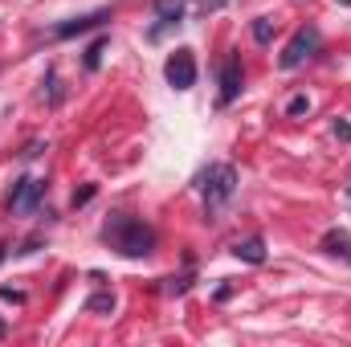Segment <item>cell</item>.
Instances as JSON below:
<instances>
[{
	"instance_id": "1",
	"label": "cell",
	"mask_w": 351,
	"mask_h": 347,
	"mask_svg": "<svg viewBox=\"0 0 351 347\" xmlns=\"http://www.w3.org/2000/svg\"><path fill=\"white\" fill-rule=\"evenodd\" d=\"M102 241L123 258H147L156 250V229L147 221H139V217L110 213V221L102 225Z\"/></svg>"
},
{
	"instance_id": "2",
	"label": "cell",
	"mask_w": 351,
	"mask_h": 347,
	"mask_svg": "<svg viewBox=\"0 0 351 347\" xmlns=\"http://www.w3.org/2000/svg\"><path fill=\"white\" fill-rule=\"evenodd\" d=\"M233 192H237V168L233 164H213L204 172V208L208 213H217L221 204H229Z\"/></svg>"
},
{
	"instance_id": "3",
	"label": "cell",
	"mask_w": 351,
	"mask_h": 347,
	"mask_svg": "<svg viewBox=\"0 0 351 347\" xmlns=\"http://www.w3.org/2000/svg\"><path fill=\"white\" fill-rule=\"evenodd\" d=\"M319 45H323V37H319V29L315 25H302L294 37H290V45L282 49V58H278V66L282 70H298L306 58H315L319 53Z\"/></svg>"
},
{
	"instance_id": "4",
	"label": "cell",
	"mask_w": 351,
	"mask_h": 347,
	"mask_svg": "<svg viewBox=\"0 0 351 347\" xmlns=\"http://www.w3.org/2000/svg\"><path fill=\"white\" fill-rule=\"evenodd\" d=\"M164 78H168V86L172 90H192L196 86V53L188 49V45H180L168 53V62H164Z\"/></svg>"
},
{
	"instance_id": "5",
	"label": "cell",
	"mask_w": 351,
	"mask_h": 347,
	"mask_svg": "<svg viewBox=\"0 0 351 347\" xmlns=\"http://www.w3.org/2000/svg\"><path fill=\"white\" fill-rule=\"evenodd\" d=\"M41 196H45V180H33V176H21L12 184V196H8V208L16 217H33L41 208Z\"/></svg>"
},
{
	"instance_id": "6",
	"label": "cell",
	"mask_w": 351,
	"mask_h": 347,
	"mask_svg": "<svg viewBox=\"0 0 351 347\" xmlns=\"http://www.w3.org/2000/svg\"><path fill=\"white\" fill-rule=\"evenodd\" d=\"M110 21V8H98V12H86V16H74V21H62L58 29H53V37H62V41H70V37H78V33H90V29H102Z\"/></svg>"
},
{
	"instance_id": "7",
	"label": "cell",
	"mask_w": 351,
	"mask_h": 347,
	"mask_svg": "<svg viewBox=\"0 0 351 347\" xmlns=\"http://www.w3.org/2000/svg\"><path fill=\"white\" fill-rule=\"evenodd\" d=\"M241 82H245V70H241V58H229L225 66H221V106H229L237 94H241Z\"/></svg>"
},
{
	"instance_id": "8",
	"label": "cell",
	"mask_w": 351,
	"mask_h": 347,
	"mask_svg": "<svg viewBox=\"0 0 351 347\" xmlns=\"http://www.w3.org/2000/svg\"><path fill=\"white\" fill-rule=\"evenodd\" d=\"M233 258L250 261V265H262L265 261V241L262 237H245V241H237V246H233Z\"/></svg>"
},
{
	"instance_id": "9",
	"label": "cell",
	"mask_w": 351,
	"mask_h": 347,
	"mask_svg": "<svg viewBox=\"0 0 351 347\" xmlns=\"http://www.w3.org/2000/svg\"><path fill=\"white\" fill-rule=\"evenodd\" d=\"M152 8H156V16H160V21L180 25V21H184V12H188V0H152Z\"/></svg>"
},
{
	"instance_id": "10",
	"label": "cell",
	"mask_w": 351,
	"mask_h": 347,
	"mask_svg": "<svg viewBox=\"0 0 351 347\" xmlns=\"http://www.w3.org/2000/svg\"><path fill=\"white\" fill-rule=\"evenodd\" d=\"M114 307H119V302H114V294H110V290H98V294H90V298H86L90 315H114Z\"/></svg>"
},
{
	"instance_id": "11",
	"label": "cell",
	"mask_w": 351,
	"mask_h": 347,
	"mask_svg": "<svg viewBox=\"0 0 351 347\" xmlns=\"http://www.w3.org/2000/svg\"><path fill=\"white\" fill-rule=\"evenodd\" d=\"M323 250H327V254H339V258H343V254L351 250V237L343 233V229H327V237H323Z\"/></svg>"
},
{
	"instance_id": "12",
	"label": "cell",
	"mask_w": 351,
	"mask_h": 347,
	"mask_svg": "<svg viewBox=\"0 0 351 347\" xmlns=\"http://www.w3.org/2000/svg\"><path fill=\"white\" fill-rule=\"evenodd\" d=\"M274 29H278L274 16H258V21H254V41H258V45H269V41H274Z\"/></svg>"
},
{
	"instance_id": "13",
	"label": "cell",
	"mask_w": 351,
	"mask_h": 347,
	"mask_svg": "<svg viewBox=\"0 0 351 347\" xmlns=\"http://www.w3.org/2000/svg\"><path fill=\"white\" fill-rule=\"evenodd\" d=\"M102 53H106V37H98L94 45L86 49V58H82V66H86V74H94L98 66H102Z\"/></svg>"
},
{
	"instance_id": "14",
	"label": "cell",
	"mask_w": 351,
	"mask_h": 347,
	"mask_svg": "<svg viewBox=\"0 0 351 347\" xmlns=\"http://www.w3.org/2000/svg\"><path fill=\"white\" fill-rule=\"evenodd\" d=\"M306 110H311V98H306V94H294V98L286 102V115H290V119H298V115H306Z\"/></svg>"
},
{
	"instance_id": "15",
	"label": "cell",
	"mask_w": 351,
	"mask_h": 347,
	"mask_svg": "<svg viewBox=\"0 0 351 347\" xmlns=\"http://www.w3.org/2000/svg\"><path fill=\"white\" fill-rule=\"evenodd\" d=\"M94 192H98L94 184H82V188L74 192V208H82V204H90V200H94Z\"/></svg>"
},
{
	"instance_id": "16",
	"label": "cell",
	"mask_w": 351,
	"mask_h": 347,
	"mask_svg": "<svg viewBox=\"0 0 351 347\" xmlns=\"http://www.w3.org/2000/svg\"><path fill=\"white\" fill-rule=\"evenodd\" d=\"M41 152H45V143H41V139H29L25 152H21V160H33V156H41Z\"/></svg>"
},
{
	"instance_id": "17",
	"label": "cell",
	"mask_w": 351,
	"mask_h": 347,
	"mask_svg": "<svg viewBox=\"0 0 351 347\" xmlns=\"http://www.w3.org/2000/svg\"><path fill=\"white\" fill-rule=\"evenodd\" d=\"M196 4H200V12H221L229 0H196Z\"/></svg>"
},
{
	"instance_id": "18",
	"label": "cell",
	"mask_w": 351,
	"mask_h": 347,
	"mask_svg": "<svg viewBox=\"0 0 351 347\" xmlns=\"http://www.w3.org/2000/svg\"><path fill=\"white\" fill-rule=\"evenodd\" d=\"M335 135H339V139H348V143H351V123H335Z\"/></svg>"
},
{
	"instance_id": "19",
	"label": "cell",
	"mask_w": 351,
	"mask_h": 347,
	"mask_svg": "<svg viewBox=\"0 0 351 347\" xmlns=\"http://www.w3.org/2000/svg\"><path fill=\"white\" fill-rule=\"evenodd\" d=\"M4 335H8V323H4V319H0V339H4Z\"/></svg>"
},
{
	"instance_id": "20",
	"label": "cell",
	"mask_w": 351,
	"mask_h": 347,
	"mask_svg": "<svg viewBox=\"0 0 351 347\" xmlns=\"http://www.w3.org/2000/svg\"><path fill=\"white\" fill-rule=\"evenodd\" d=\"M0 261H4V246H0Z\"/></svg>"
},
{
	"instance_id": "21",
	"label": "cell",
	"mask_w": 351,
	"mask_h": 347,
	"mask_svg": "<svg viewBox=\"0 0 351 347\" xmlns=\"http://www.w3.org/2000/svg\"><path fill=\"white\" fill-rule=\"evenodd\" d=\"M343 258H348V261H351V250H348V254H343Z\"/></svg>"
},
{
	"instance_id": "22",
	"label": "cell",
	"mask_w": 351,
	"mask_h": 347,
	"mask_svg": "<svg viewBox=\"0 0 351 347\" xmlns=\"http://www.w3.org/2000/svg\"><path fill=\"white\" fill-rule=\"evenodd\" d=\"M339 4H351V0H339Z\"/></svg>"
},
{
	"instance_id": "23",
	"label": "cell",
	"mask_w": 351,
	"mask_h": 347,
	"mask_svg": "<svg viewBox=\"0 0 351 347\" xmlns=\"http://www.w3.org/2000/svg\"><path fill=\"white\" fill-rule=\"evenodd\" d=\"M348 196H351V188H348Z\"/></svg>"
}]
</instances>
